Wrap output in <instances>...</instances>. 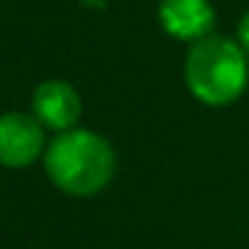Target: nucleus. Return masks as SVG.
<instances>
[{
  "instance_id": "f257e3e1",
  "label": "nucleus",
  "mask_w": 249,
  "mask_h": 249,
  "mask_svg": "<svg viewBox=\"0 0 249 249\" xmlns=\"http://www.w3.org/2000/svg\"><path fill=\"white\" fill-rule=\"evenodd\" d=\"M43 169L59 193L70 198H94L115 177V150L102 134L72 126L54 134L46 145Z\"/></svg>"
},
{
  "instance_id": "f03ea898",
  "label": "nucleus",
  "mask_w": 249,
  "mask_h": 249,
  "mask_svg": "<svg viewBox=\"0 0 249 249\" xmlns=\"http://www.w3.org/2000/svg\"><path fill=\"white\" fill-rule=\"evenodd\" d=\"M182 78L193 99L206 107H228L244 94L249 83V54L241 43L209 33L190 43L185 54Z\"/></svg>"
},
{
  "instance_id": "7ed1b4c3",
  "label": "nucleus",
  "mask_w": 249,
  "mask_h": 249,
  "mask_svg": "<svg viewBox=\"0 0 249 249\" xmlns=\"http://www.w3.org/2000/svg\"><path fill=\"white\" fill-rule=\"evenodd\" d=\"M46 129L33 113H0V166L27 169L46 153Z\"/></svg>"
},
{
  "instance_id": "20e7f679",
  "label": "nucleus",
  "mask_w": 249,
  "mask_h": 249,
  "mask_svg": "<svg viewBox=\"0 0 249 249\" xmlns=\"http://www.w3.org/2000/svg\"><path fill=\"white\" fill-rule=\"evenodd\" d=\"M83 113V102L78 89L70 81L62 78H49V81L38 83L33 91V115L43 124V129L54 131H67L78 126Z\"/></svg>"
},
{
  "instance_id": "39448f33",
  "label": "nucleus",
  "mask_w": 249,
  "mask_h": 249,
  "mask_svg": "<svg viewBox=\"0 0 249 249\" xmlns=\"http://www.w3.org/2000/svg\"><path fill=\"white\" fill-rule=\"evenodd\" d=\"M217 14L209 0H161L158 24L169 38L179 43H196L214 30Z\"/></svg>"
},
{
  "instance_id": "423d86ee",
  "label": "nucleus",
  "mask_w": 249,
  "mask_h": 249,
  "mask_svg": "<svg viewBox=\"0 0 249 249\" xmlns=\"http://www.w3.org/2000/svg\"><path fill=\"white\" fill-rule=\"evenodd\" d=\"M236 40L241 43V49L249 54V11L238 19V30H236Z\"/></svg>"
}]
</instances>
